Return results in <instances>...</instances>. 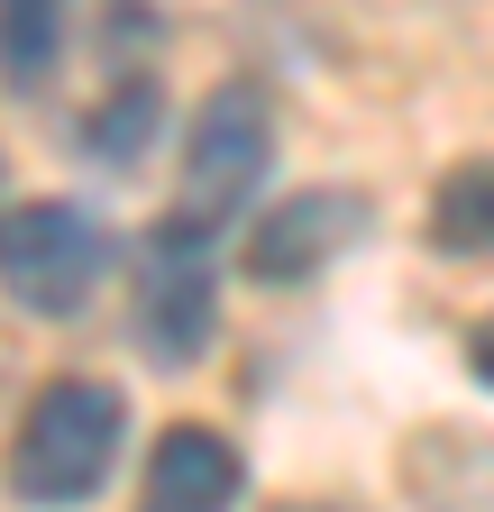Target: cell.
<instances>
[{"label":"cell","mask_w":494,"mask_h":512,"mask_svg":"<svg viewBox=\"0 0 494 512\" xmlns=\"http://www.w3.org/2000/svg\"><path fill=\"white\" fill-rule=\"evenodd\" d=\"M119 439H129V403H119V384H101V375H55L46 394L28 403L19 439H10V494L19 503H83L110 476Z\"/></svg>","instance_id":"cell-1"},{"label":"cell","mask_w":494,"mask_h":512,"mask_svg":"<svg viewBox=\"0 0 494 512\" xmlns=\"http://www.w3.org/2000/svg\"><path fill=\"white\" fill-rule=\"evenodd\" d=\"M101 266H110V238L74 202H19L10 220H0V293L46 311V320L83 311L92 284H101Z\"/></svg>","instance_id":"cell-2"},{"label":"cell","mask_w":494,"mask_h":512,"mask_svg":"<svg viewBox=\"0 0 494 512\" xmlns=\"http://www.w3.org/2000/svg\"><path fill=\"white\" fill-rule=\"evenodd\" d=\"M266 156H275V101H266V83H220L193 110V138H183V202H174V220L211 229L220 211H238L247 192H257Z\"/></svg>","instance_id":"cell-3"},{"label":"cell","mask_w":494,"mask_h":512,"mask_svg":"<svg viewBox=\"0 0 494 512\" xmlns=\"http://www.w3.org/2000/svg\"><path fill=\"white\" fill-rule=\"evenodd\" d=\"M211 320H220V256L202 220H165L147 238V266H138V339L156 366H193L211 348Z\"/></svg>","instance_id":"cell-4"},{"label":"cell","mask_w":494,"mask_h":512,"mask_svg":"<svg viewBox=\"0 0 494 512\" xmlns=\"http://www.w3.org/2000/svg\"><path fill=\"white\" fill-rule=\"evenodd\" d=\"M357 229H366L357 192H339V183L293 192V202H275L257 229H247V275L257 284H302V275H321L339 247H357Z\"/></svg>","instance_id":"cell-5"},{"label":"cell","mask_w":494,"mask_h":512,"mask_svg":"<svg viewBox=\"0 0 494 512\" xmlns=\"http://www.w3.org/2000/svg\"><path fill=\"white\" fill-rule=\"evenodd\" d=\"M247 485V458H238V439L202 430V421H174L156 439V458H147V494L138 512H229Z\"/></svg>","instance_id":"cell-6"},{"label":"cell","mask_w":494,"mask_h":512,"mask_svg":"<svg viewBox=\"0 0 494 512\" xmlns=\"http://www.w3.org/2000/svg\"><path fill=\"white\" fill-rule=\"evenodd\" d=\"M403 485L421 512H494V439L485 430H421L403 448Z\"/></svg>","instance_id":"cell-7"},{"label":"cell","mask_w":494,"mask_h":512,"mask_svg":"<svg viewBox=\"0 0 494 512\" xmlns=\"http://www.w3.org/2000/svg\"><path fill=\"white\" fill-rule=\"evenodd\" d=\"M430 238L458 247V256H485L494 247V156L440 174V192H430Z\"/></svg>","instance_id":"cell-8"},{"label":"cell","mask_w":494,"mask_h":512,"mask_svg":"<svg viewBox=\"0 0 494 512\" xmlns=\"http://www.w3.org/2000/svg\"><path fill=\"white\" fill-rule=\"evenodd\" d=\"M55 46H65V0H0V74L19 92L55 74Z\"/></svg>","instance_id":"cell-9"},{"label":"cell","mask_w":494,"mask_h":512,"mask_svg":"<svg viewBox=\"0 0 494 512\" xmlns=\"http://www.w3.org/2000/svg\"><path fill=\"white\" fill-rule=\"evenodd\" d=\"M156 110H165V101H156V83H147V74H138V83H119V101L92 119V147H101L110 165H129V156L156 138Z\"/></svg>","instance_id":"cell-10"},{"label":"cell","mask_w":494,"mask_h":512,"mask_svg":"<svg viewBox=\"0 0 494 512\" xmlns=\"http://www.w3.org/2000/svg\"><path fill=\"white\" fill-rule=\"evenodd\" d=\"M467 366H476V375L494 384V320H476V339H467Z\"/></svg>","instance_id":"cell-11"},{"label":"cell","mask_w":494,"mask_h":512,"mask_svg":"<svg viewBox=\"0 0 494 512\" xmlns=\"http://www.w3.org/2000/svg\"><path fill=\"white\" fill-rule=\"evenodd\" d=\"M284 512H339V503H284Z\"/></svg>","instance_id":"cell-12"}]
</instances>
